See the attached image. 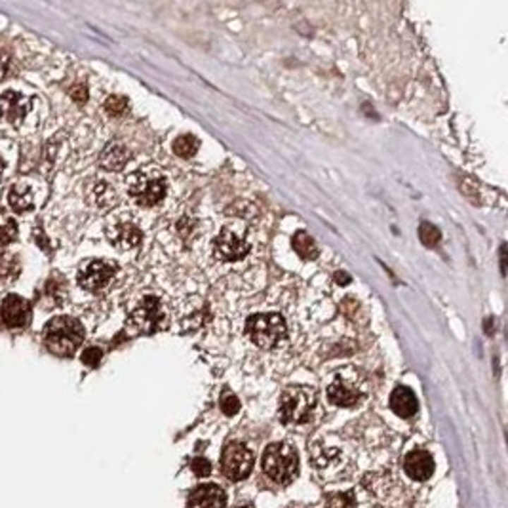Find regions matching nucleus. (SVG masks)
Segmentation results:
<instances>
[{"mask_svg":"<svg viewBox=\"0 0 508 508\" xmlns=\"http://www.w3.org/2000/svg\"><path fill=\"white\" fill-rule=\"evenodd\" d=\"M0 122L18 133L35 130L38 124L37 97L19 90H6L0 95Z\"/></svg>","mask_w":508,"mask_h":508,"instance_id":"1","label":"nucleus"},{"mask_svg":"<svg viewBox=\"0 0 508 508\" xmlns=\"http://www.w3.org/2000/svg\"><path fill=\"white\" fill-rule=\"evenodd\" d=\"M226 495L215 483L198 485L187 499V508H225Z\"/></svg>","mask_w":508,"mask_h":508,"instance_id":"14","label":"nucleus"},{"mask_svg":"<svg viewBox=\"0 0 508 508\" xmlns=\"http://www.w3.org/2000/svg\"><path fill=\"white\" fill-rule=\"evenodd\" d=\"M0 318L8 327H23L31 320V305L19 295H6L0 305Z\"/></svg>","mask_w":508,"mask_h":508,"instance_id":"12","label":"nucleus"},{"mask_svg":"<svg viewBox=\"0 0 508 508\" xmlns=\"http://www.w3.org/2000/svg\"><path fill=\"white\" fill-rule=\"evenodd\" d=\"M316 408V390L303 385L289 387L280 396L278 417L284 425H303Z\"/></svg>","mask_w":508,"mask_h":508,"instance_id":"5","label":"nucleus"},{"mask_svg":"<svg viewBox=\"0 0 508 508\" xmlns=\"http://www.w3.org/2000/svg\"><path fill=\"white\" fill-rule=\"evenodd\" d=\"M13 69L12 57L8 56L6 52H0V80H4L6 76H10Z\"/></svg>","mask_w":508,"mask_h":508,"instance_id":"29","label":"nucleus"},{"mask_svg":"<svg viewBox=\"0 0 508 508\" xmlns=\"http://www.w3.org/2000/svg\"><path fill=\"white\" fill-rule=\"evenodd\" d=\"M335 278H337L339 284H349V282H351V278L345 277V272H337V277H335Z\"/></svg>","mask_w":508,"mask_h":508,"instance_id":"32","label":"nucleus"},{"mask_svg":"<svg viewBox=\"0 0 508 508\" xmlns=\"http://www.w3.org/2000/svg\"><path fill=\"white\" fill-rule=\"evenodd\" d=\"M2 174H4V158L0 155V179H2Z\"/></svg>","mask_w":508,"mask_h":508,"instance_id":"33","label":"nucleus"},{"mask_svg":"<svg viewBox=\"0 0 508 508\" xmlns=\"http://www.w3.org/2000/svg\"><path fill=\"white\" fill-rule=\"evenodd\" d=\"M130 160V152L124 145L111 143L101 152V166L109 171H120Z\"/></svg>","mask_w":508,"mask_h":508,"instance_id":"19","label":"nucleus"},{"mask_svg":"<svg viewBox=\"0 0 508 508\" xmlns=\"http://www.w3.org/2000/svg\"><path fill=\"white\" fill-rule=\"evenodd\" d=\"M18 236V225L10 214H6L4 210H0V248H4L10 242H13Z\"/></svg>","mask_w":508,"mask_h":508,"instance_id":"22","label":"nucleus"},{"mask_svg":"<svg viewBox=\"0 0 508 508\" xmlns=\"http://www.w3.org/2000/svg\"><path fill=\"white\" fill-rule=\"evenodd\" d=\"M404 471L417 482H425L434 474V459L425 449H415L404 461Z\"/></svg>","mask_w":508,"mask_h":508,"instance_id":"15","label":"nucleus"},{"mask_svg":"<svg viewBox=\"0 0 508 508\" xmlns=\"http://www.w3.org/2000/svg\"><path fill=\"white\" fill-rule=\"evenodd\" d=\"M240 508H253V507H240Z\"/></svg>","mask_w":508,"mask_h":508,"instance_id":"34","label":"nucleus"},{"mask_svg":"<svg viewBox=\"0 0 508 508\" xmlns=\"http://www.w3.org/2000/svg\"><path fill=\"white\" fill-rule=\"evenodd\" d=\"M390 408L401 419H409V417H413L417 413L419 401H417V396H415L413 390L408 389V387H398L390 394Z\"/></svg>","mask_w":508,"mask_h":508,"instance_id":"18","label":"nucleus"},{"mask_svg":"<svg viewBox=\"0 0 508 508\" xmlns=\"http://www.w3.org/2000/svg\"><path fill=\"white\" fill-rule=\"evenodd\" d=\"M84 341V327L71 316H56L44 326V345L54 354L71 356Z\"/></svg>","mask_w":508,"mask_h":508,"instance_id":"3","label":"nucleus"},{"mask_svg":"<svg viewBox=\"0 0 508 508\" xmlns=\"http://www.w3.org/2000/svg\"><path fill=\"white\" fill-rule=\"evenodd\" d=\"M19 270H21V265H19L18 255H13V253L0 255V282L16 280L19 277Z\"/></svg>","mask_w":508,"mask_h":508,"instance_id":"21","label":"nucleus"},{"mask_svg":"<svg viewBox=\"0 0 508 508\" xmlns=\"http://www.w3.org/2000/svg\"><path fill=\"white\" fill-rule=\"evenodd\" d=\"M88 202L99 210H109L114 204H119V193L111 181L95 179L88 185Z\"/></svg>","mask_w":508,"mask_h":508,"instance_id":"17","label":"nucleus"},{"mask_svg":"<svg viewBox=\"0 0 508 508\" xmlns=\"http://www.w3.org/2000/svg\"><path fill=\"white\" fill-rule=\"evenodd\" d=\"M99 360H101V351L99 349H88V351H84V354H82V362L84 364H88V365H97L99 364Z\"/></svg>","mask_w":508,"mask_h":508,"instance_id":"30","label":"nucleus"},{"mask_svg":"<svg viewBox=\"0 0 508 508\" xmlns=\"http://www.w3.org/2000/svg\"><path fill=\"white\" fill-rule=\"evenodd\" d=\"M246 333L251 339L253 345L259 349H277L288 335V326L286 320L277 313H265L251 316L246 324Z\"/></svg>","mask_w":508,"mask_h":508,"instance_id":"6","label":"nucleus"},{"mask_svg":"<svg viewBox=\"0 0 508 508\" xmlns=\"http://www.w3.org/2000/svg\"><path fill=\"white\" fill-rule=\"evenodd\" d=\"M324 508H356V495L352 491H343V493H332L326 499Z\"/></svg>","mask_w":508,"mask_h":508,"instance_id":"24","label":"nucleus"},{"mask_svg":"<svg viewBox=\"0 0 508 508\" xmlns=\"http://www.w3.org/2000/svg\"><path fill=\"white\" fill-rule=\"evenodd\" d=\"M126 188L135 204L143 207H152L164 200L168 185H166V177L160 169L155 166H145L128 176Z\"/></svg>","mask_w":508,"mask_h":508,"instance_id":"2","label":"nucleus"},{"mask_svg":"<svg viewBox=\"0 0 508 508\" xmlns=\"http://www.w3.org/2000/svg\"><path fill=\"white\" fill-rule=\"evenodd\" d=\"M190 471L195 472L196 476H210V472H212V464H210V461L204 457H196L190 461Z\"/></svg>","mask_w":508,"mask_h":508,"instance_id":"28","label":"nucleus"},{"mask_svg":"<svg viewBox=\"0 0 508 508\" xmlns=\"http://www.w3.org/2000/svg\"><path fill=\"white\" fill-rule=\"evenodd\" d=\"M263 472L280 485H288L299 472V457L294 446L286 442L270 444L263 453Z\"/></svg>","mask_w":508,"mask_h":508,"instance_id":"4","label":"nucleus"},{"mask_svg":"<svg viewBox=\"0 0 508 508\" xmlns=\"http://www.w3.org/2000/svg\"><path fill=\"white\" fill-rule=\"evenodd\" d=\"M221 466H223V472L229 480L240 482V480L250 476L251 468H253V453L242 442H231L223 452Z\"/></svg>","mask_w":508,"mask_h":508,"instance_id":"7","label":"nucleus"},{"mask_svg":"<svg viewBox=\"0 0 508 508\" xmlns=\"http://www.w3.org/2000/svg\"><path fill=\"white\" fill-rule=\"evenodd\" d=\"M8 204L16 214H29L37 206V187L31 181L13 183L8 190Z\"/></svg>","mask_w":508,"mask_h":508,"instance_id":"13","label":"nucleus"},{"mask_svg":"<svg viewBox=\"0 0 508 508\" xmlns=\"http://www.w3.org/2000/svg\"><path fill=\"white\" fill-rule=\"evenodd\" d=\"M114 265L103 259H88L78 269V284L86 291H101L109 286L114 277Z\"/></svg>","mask_w":508,"mask_h":508,"instance_id":"9","label":"nucleus"},{"mask_svg":"<svg viewBox=\"0 0 508 508\" xmlns=\"http://www.w3.org/2000/svg\"><path fill=\"white\" fill-rule=\"evenodd\" d=\"M105 234L116 250H133L143 240L141 229L132 219H126V217H116L111 221L105 229Z\"/></svg>","mask_w":508,"mask_h":508,"instance_id":"10","label":"nucleus"},{"mask_svg":"<svg viewBox=\"0 0 508 508\" xmlns=\"http://www.w3.org/2000/svg\"><path fill=\"white\" fill-rule=\"evenodd\" d=\"M164 313L162 305L157 297L147 295L143 301L139 303L138 308L132 313V324L138 332L155 333L158 327L162 326Z\"/></svg>","mask_w":508,"mask_h":508,"instance_id":"11","label":"nucleus"},{"mask_svg":"<svg viewBox=\"0 0 508 508\" xmlns=\"http://www.w3.org/2000/svg\"><path fill=\"white\" fill-rule=\"evenodd\" d=\"M419 238L427 248H434L440 242V238H442V232L433 223H421Z\"/></svg>","mask_w":508,"mask_h":508,"instance_id":"26","label":"nucleus"},{"mask_svg":"<svg viewBox=\"0 0 508 508\" xmlns=\"http://www.w3.org/2000/svg\"><path fill=\"white\" fill-rule=\"evenodd\" d=\"M71 95H73V99H75L76 103H86V99H88V92H86L84 86H76V88H73Z\"/></svg>","mask_w":508,"mask_h":508,"instance_id":"31","label":"nucleus"},{"mask_svg":"<svg viewBox=\"0 0 508 508\" xmlns=\"http://www.w3.org/2000/svg\"><path fill=\"white\" fill-rule=\"evenodd\" d=\"M198 147H200V141H198L195 135H179V138L174 141V152L181 158L195 157Z\"/></svg>","mask_w":508,"mask_h":508,"instance_id":"23","label":"nucleus"},{"mask_svg":"<svg viewBox=\"0 0 508 508\" xmlns=\"http://www.w3.org/2000/svg\"><path fill=\"white\" fill-rule=\"evenodd\" d=\"M294 250L297 251V255L305 261H314L318 258V248L314 244V240L310 238V234L307 231H299L295 232L294 236Z\"/></svg>","mask_w":508,"mask_h":508,"instance_id":"20","label":"nucleus"},{"mask_svg":"<svg viewBox=\"0 0 508 508\" xmlns=\"http://www.w3.org/2000/svg\"><path fill=\"white\" fill-rule=\"evenodd\" d=\"M250 253V244L248 240L236 232L231 226H225L223 231L215 236L214 240V255L219 261L232 263V261H240Z\"/></svg>","mask_w":508,"mask_h":508,"instance_id":"8","label":"nucleus"},{"mask_svg":"<svg viewBox=\"0 0 508 508\" xmlns=\"http://www.w3.org/2000/svg\"><path fill=\"white\" fill-rule=\"evenodd\" d=\"M105 113L113 119H119V116H124L126 111H128V99L122 97V95H111L107 101H105Z\"/></svg>","mask_w":508,"mask_h":508,"instance_id":"25","label":"nucleus"},{"mask_svg":"<svg viewBox=\"0 0 508 508\" xmlns=\"http://www.w3.org/2000/svg\"><path fill=\"white\" fill-rule=\"evenodd\" d=\"M362 398V392L352 383H349L343 377H337L329 387H327V400L339 406V408H352L356 406Z\"/></svg>","mask_w":508,"mask_h":508,"instance_id":"16","label":"nucleus"},{"mask_svg":"<svg viewBox=\"0 0 508 508\" xmlns=\"http://www.w3.org/2000/svg\"><path fill=\"white\" fill-rule=\"evenodd\" d=\"M219 406L221 411L229 415V417H232V415H236L240 411V400L234 394H231V392H225V394L221 396Z\"/></svg>","mask_w":508,"mask_h":508,"instance_id":"27","label":"nucleus"}]
</instances>
